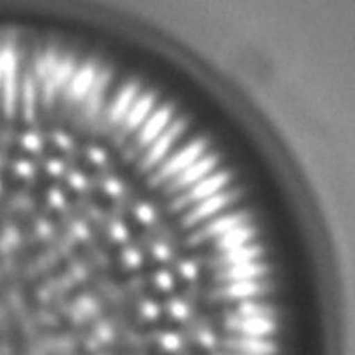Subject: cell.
Listing matches in <instances>:
<instances>
[{
	"instance_id": "obj_1",
	"label": "cell",
	"mask_w": 355,
	"mask_h": 355,
	"mask_svg": "<svg viewBox=\"0 0 355 355\" xmlns=\"http://www.w3.org/2000/svg\"><path fill=\"white\" fill-rule=\"evenodd\" d=\"M0 101L3 114L7 118H11L16 114L20 92L18 59L11 46L0 49Z\"/></svg>"
},
{
	"instance_id": "obj_2",
	"label": "cell",
	"mask_w": 355,
	"mask_h": 355,
	"mask_svg": "<svg viewBox=\"0 0 355 355\" xmlns=\"http://www.w3.org/2000/svg\"><path fill=\"white\" fill-rule=\"evenodd\" d=\"M205 146L207 144L205 140L197 139L186 147L182 148L179 153L172 155L171 158L166 160L161 166L160 169L157 171V173L153 175V180H151L153 184H159L164 181L177 177L183 170H186L188 166H191L200 158V155H202L205 151Z\"/></svg>"
},
{
	"instance_id": "obj_3",
	"label": "cell",
	"mask_w": 355,
	"mask_h": 355,
	"mask_svg": "<svg viewBox=\"0 0 355 355\" xmlns=\"http://www.w3.org/2000/svg\"><path fill=\"white\" fill-rule=\"evenodd\" d=\"M230 180V175L225 171L218 172L216 175L205 178L202 180L196 183L186 193L175 199L172 203L173 210H181L193 203H199L203 200L219 193L223 187L227 186Z\"/></svg>"
},
{
	"instance_id": "obj_4",
	"label": "cell",
	"mask_w": 355,
	"mask_h": 355,
	"mask_svg": "<svg viewBox=\"0 0 355 355\" xmlns=\"http://www.w3.org/2000/svg\"><path fill=\"white\" fill-rule=\"evenodd\" d=\"M250 216L247 212H236V214L220 216L218 219L209 222L208 225H205L202 229L193 233L189 239V244L196 245V244L207 241L209 239L220 238L236 227L247 225Z\"/></svg>"
},
{
	"instance_id": "obj_5",
	"label": "cell",
	"mask_w": 355,
	"mask_h": 355,
	"mask_svg": "<svg viewBox=\"0 0 355 355\" xmlns=\"http://www.w3.org/2000/svg\"><path fill=\"white\" fill-rule=\"evenodd\" d=\"M239 196H240L239 190H230V191L219 192L208 199L203 200L183 218V225L192 227L203 220L208 219L211 216L218 214L220 210L227 208V205L234 202Z\"/></svg>"
},
{
	"instance_id": "obj_6",
	"label": "cell",
	"mask_w": 355,
	"mask_h": 355,
	"mask_svg": "<svg viewBox=\"0 0 355 355\" xmlns=\"http://www.w3.org/2000/svg\"><path fill=\"white\" fill-rule=\"evenodd\" d=\"M184 128H186V122L183 120H177L172 125H168L166 130L150 144L149 150L144 155L142 160V169L148 170L155 164H158L168 153L170 148L173 146L175 140L182 135Z\"/></svg>"
},
{
	"instance_id": "obj_7",
	"label": "cell",
	"mask_w": 355,
	"mask_h": 355,
	"mask_svg": "<svg viewBox=\"0 0 355 355\" xmlns=\"http://www.w3.org/2000/svg\"><path fill=\"white\" fill-rule=\"evenodd\" d=\"M268 283L258 280L239 281L225 283L221 288H216L212 297L216 301H234V300L252 299L260 297L269 291Z\"/></svg>"
},
{
	"instance_id": "obj_8",
	"label": "cell",
	"mask_w": 355,
	"mask_h": 355,
	"mask_svg": "<svg viewBox=\"0 0 355 355\" xmlns=\"http://www.w3.org/2000/svg\"><path fill=\"white\" fill-rule=\"evenodd\" d=\"M218 164V157L214 155H205V158L198 159L194 164L183 170L177 177L172 179L168 187V191L177 192L189 188L205 179Z\"/></svg>"
},
{
	"instance_id": "obj_9",
	"label": "cell",
	"mask_w": 355,
	"mask_h": 355,
	"mask_svg": "<svg viewBox=\"0 0 355 355\" xmlns=\"http://www.w3.org/2000/svg\"><path fill=\"white\" fill-rule=\"evenodd\" d=\"M225 327L229 330L241 333L242 336L263 338L275 331V323L266 318H244L236 314L227 316Z\"/></svg>"
},
{
	"instance_id": "obj_10",
	"label": "cell",
	"mask_w": 355,
	"mask_h": 355,
	"mask_svg": "<svg viewBox=\"0 0 355 355\" xmlns=\"http://www.w3.org/2000/svg\"><path fill=\"white\" fill-rule=\"evenodd\" d=\"M172 109L169 105H164L157 109L148 116L139 131L138 142L140 147H148L166 130L171 119Z\"/></svg>"
},
{
	"instance_id": "obj_11",
	"label": "cell",
	"mask_w": 355,
	"mask_h": 355,
	"mask_svg": "<svg viewBox=\"0 0 355 355\" xmlns=\"http://www.w3.org/2000/svg\"><path fill=\"white\" fill-rule=\"evenodd\" d=\"M269 271V266L261 262H248L229 266L225 269L219 270L214 275L216 282L225 283L239 282V281L257 280L263 277Z\"/></svg>"
},
{
	"instance_id": "obj_12",
	"label": "cell",
	"mask_w": 355,
	"mask_h": 355,
	"mask_svg": "<svg viewBox=\"0 0 355 355\" xmlns=\"http://www.w3.org/2000/svg\"><path fill=\"white\" fill-rule=\"evenodd\" d=\"M222 345L242 355H272L275 352V345L271 341L252 336L225 338Z\"/></svg>"
},
{
	"instance_id": "obj_13",
	"label": "cell",
	"mask_w": 355,
	"mask_h": 355,
	"mask_svg": "<svg viewBox=\"0 0 355 355\" xmlns=\"http://www.w3.org/2000/svg\"><path fill=\"white\" fill-rule=\"evenodd\" d=\"M262 253H263V249L260 245H255V244L244 245V247L222 252L212 260L211 266L214 269L221 270L229 268V266L253 262L260 258Z\"/></svg>"
},
{
	"instance_id": "obj_14",
	"label": "cell",
	"mask_w": 355,
	"mask_h": 355,
	"mask_svg": "<svg viewBox=\"0 0 355 355\" xmlns=\"http://www.w3.org/2000/svg\"><path fill=\"white\" fill-rule=\"evenodd\" d=\"M97 78V71L94 64H87L76 70L69 85L67 87V94L72 101H83L86 99L90 89L94 86Z\"/></svg>"
},
{
	"instance_id": "obj_15",
	"label": "cell",
	"mask_w": 355,
	"mask_h": 355,
	"mask_svg": "<svg viewBox=\"0 0 355 355\" xmlns=\"http://www.w3.org/2000/svg\"><path fill=\"white\" fill-rule=\"evenodd\" d=\"M137 94H138V85L136 83H127L120 90L109 110V118L111 122L114 123L123 122L125 116L137 100Z\"/></svg>"
},
{
	"instance_id": "obj_16",
	"label": "cell",
	"mask_w": 355,
	"mask_h": 355,
	"mask_svg": "<svg viewBox=\"0 0 355 355\" xmlns=\"http://www.w3.org/2000/svg\"><path fill=\"white\" fill-rule=\"evenodd\" d=\"M155 96L153 94H144L141 97L137 98L130 110L123 120L125 130H136L144 125V122L151 114L155 105Z\"/></svg>"
},
{
	"instance_id": "obj_17",
	"label": "cell",
	"mask_w": 355,
	"mask_h": 355,
	"mask_svg": "<svg viewBox=\"0 0 355 355\" xmlns=\"http://www.w3.org/2000/svg\"><path fill=\"white\" fill-rule=\"evenodd\" d=\"M254 236V227L247 225H241L225 233V236H220L216 241V248L221 252H225L236 248L244 247Z\"/></svg>"
},
{
	"instance_id": "obj_18",
	"label": "cell",
	"mask_w": 355,
	"mask_h": 355,
	"mask_svg": "<svg viewBox=\"0 0 355 355\" xmlns=\"http://www.w3.org/2000/svg\"><path fill=\"white\" fill-rule=\"evenodd\" d=\"M19 94L21 96L22 114L26 121H31L36 112V83L31 73H26L20 83Z\"/></svg>"
},
{
	"instance_id": "obj_19",
	"label": "cell",
	"mask_w": 355,
	"mask_h": 355,
	"mask_svg": "<svg viewBox=\"0 0 355 355\" xmlns=\"http://www.w3.org/2000/svg\"><path fill=\"white\" fill-rule=\"evenodd\" d=\"M108 83V73L103 72L97 75L94 80V86L90 89L86 99V110L88 116L96 114L99 109L100 103L103 101V94H105V86Z\"/></svg>"
},
{
	"instance_id": "obj_20",
	"label": "cell",
	"mask_w": 355,
	"mask_h": 355,
	"mask_svg": "<svg viewBox=\"0 0 355 355\" xmlns=\"http://www.w3.org/2000/svg\"><path fill=\"white\" fill-rule=\"evenodd\" d=\"M236 315L244 316V318H266L271 319L275 314V310L270 305L264 303L254 302L245 300L239 304L236 310Z\"/></svg>"
},
{
	"instance_id": "obj_21",
	"label": "cell",
	"mask_w": 355,
	"mask_h": 355,
	"mask_svg": "<svg viewBox=\"0 0 355 355\" xmlns=\"http://www.w3.org/2000/svg\"><path fill=\"white\" fill-rule=\"evenodd\" d=\"M136 216L139 221L146 225H149L155 220V209L148 203H141L136 208Z\"/></svg>"
},
{
	"instance_id": "obj_22",
	"label": "cell",
	"mask_w": 355,
	"mask_h": 355,
	"mask_svg": "<svg viewBox=\"0 0 355 355\" xmlns=\"http://www.w3.org/2000/svg\"><path fill=\"white\" fill-rule=\"evenodd\" d=\"M180 338L175 333H166L161 336V347L169 352L177 351L180 347Z\"/></svg>"
},
{
	"instance_id": "obj_23",
	"label": "cell",
	"mask_w": 355,
	"mask_h": 355,
	"mask_svg": "<svg viewBox=\"0 0 355 355\" xmlns=\"http://www.w3.org/2000/svg\"><path fill=\"white\" fill-rule=\"evenodd\" d=\"M169 311L170 314L177 320H184L188 316V306L177 300L170 303Z\"/></svg>"
},
{
	"instance_id": "obj_24",
	"label": "cell",
	"mask_w": 355,
	"mask_h": 355,
	"mask_svg": "<svg viewBox=\"0 0 355 355\" xmlns=\"http://www.w3.org/2000/svg\"><path fill=\"white\" fill-rule=\"evenodd\" d=\"M155 284L164 291H169L173 286V279L166 271H159L155 277Z\"/></svg>"
},
{
	"instance_id": "obj_25",
	"label": "cell",
	"mask_w": 355,
	"mask_h": 355,
	"mask_svg": "<svg viewBox=\"0 0 355 355\" xmlns=\"http://www.w3.org/2000/svg\"><path fill=\"white\" fill-rule=\"evenodd\" d=\"M122 257H123L125 263L130 268H137L141 263V254L137 250L127 249Z\"/></svg>"
},
{
	"instance_id": "obj_26",
	"label": "cell",
	"mask_w": 355,
	"mask_h": 355,
	"mask_svg": "<svg viewBox=\"0 0 355 355\" xmlns=\"http://www.w3.org/2000/svg\"><path fill=\"white\" fill-rule=\"evenodd\" d=\"M22 144L26 149L31 151H36L42 146V140L37 136L36 133L28 132L24 138H22Z\"/></svg>"
},
{
	"instance_id": "obj_27",
	"label": "cell",
	"mask_w": 355,
	"mask_h": 355,
	"mask_svg": "<svg viewBox=\"0 0 355 355\" xmlns=\"http://www.w3.org/2000/svg\"><path fill=\"white\" fill-rule=\"evenodd\" d=\"M180 273L183 275V277L192 280L194 277H197L198 268L193 262L191 261H184L180 264Z\"/></svg>"
},
{
	"instance_id": "obj_28",
	"label": "cell",
	"mask_w": 355,
	"mask_h": 355,
	"mask_svg": "<svg viewBox=\"0 0 355 355\" xmlns=\"http://www.w3.org/2000/svg\"><path fill=\"white\" fill-rule=\"evenodd\" d=\"M142 315L148 320H155L158 318L159 308L158 305L151 301H147L142 304L141 308Z\"/></svg>"
},
{
	"instance_id": "obj_29",
	"label": "cell",
	"mask_w": 355,
	"mask_h": 355,
	"mask_svg": "<svg viewBox=\"0 0 355 355\" xmlns=\"http://www.w3.org/2000/svg\"><path fill=\"white\" fill-rule=\"evenodd\" d=\"M110 232L112 238H114V240H116V241L122 242L127 240V229H125V225L120 223V222H116V223H114V225L111 227Z\"/></svg>"
},
{
	"instance_id": "obj_30",
	"label": "cell",
	"mask_w": 355,
	"mask_h": 355,
	"mask_svg": "<svg viewBox=\"0 0 355 355\" xmlns=\"http://www.w3.org/2000/svg\"><path fill=\"white\" fill-rule=\"evenodd\" d=\"M89 158L90 160L96 164H103L105 162L107 159V155L101 148L99 147H92L88 151Z\"/></svg>"
},
{
	"instance_id": "obj_31",
	"label": "cell",
	"mask_w": 355,
	"mask_h": 355,
	"mask_svg": "<svg viewBox=\"0 0 355 355\" xmlns=\"http://www.w3.org/2000/svg\"><path fill=\"white\" fill-rule=\"evenodd\" d=\"M105 191L108 192L110 196H112V197H116V196H119L122 192V184L119 180L110 179V180L105 182Z\"/></svg>"
},
{
	"instance_id": "obj_32",
	"label": "cell",
	"mask_w": 355,
	"mask_h": 355,
	"mask_svg": "<svg viewBox=\"0 0 355 355\" xmlns=\"http://www.w3.org/2000/svg\"><path fill=\"white\" fill-rule=\"evenodd\" d=\"M153 254L159 260H166L170 257L169 248L164 245V244H157L153 248Z\"/></svg>"
},
{
	"instance_id": "obj_33",
	"label": "cell",
	"mask_w": 355,
	"mask_h": 355,
	"mask_svg": "<svg viewBox=\"0 0 355 355\" xmlns=\"http://www.w3.org/2000/svg\"><path fill=\"white\" fill-rule=\"evenodd\" d=\"M55 140L57 144L62 148H69L71 146V140L70 137L66 133L59 132L55 135Z\"/></svg>"
},
{
	"instance_id": "obj_34",
	"label": "cell",
	"mask_w": 355,
	"mask_h": 355,
	"mask_svg": "<svg viewBox=\"0 0 355 355\" xmlns=\"http://www.w3.org/2000/svg\"><path fill=\"white\" fill-rule=\"evenodd\" d=\"M200 341L201 343L207 347H211L212 345H214V336H212V333L209 332V331H205V332L201 333V336H200Z\"/></svg>"
},
{
	"instance_id": "obj_35",
	"label": "cell",
	"mask_w": 355,
	"mask_h": 355,
	"mask_svg": "<svg viewBox=\"0 0 355 355\" xmlns=\"http://www.w3.org/2000/svg\"><path fill=\"white\" fill-rule=\"evenodd\" d=\"M71 184L75 187V188L81 189L86 184V180H85L83 175H73L71 177Z\"/></svg>"
},
{
	"instance_id": "obj_36",
	"label": "cell",
	"mask_w": 355,
	"mask_h": 355,
	"mask_svg": "<svg viewBox=\"0 0 355 355\" xmlns=\"http://www.w3.org/2000/svg\"><path fill=\"white\" fill-rule=\"evenodd\" d=\"M216 355H229V354H216ZM242 355V354H241Z\"/></svg>"
},
{
	"instance_id": "obj_37",
	"label": "cell",
	"mask_w": 355,
	"mask_h": 355,
	"mask_svg": "<svg viewBox=\"0 0 355 355\" xmlns=\"http://www.w3.org/2000/svg\"><path fill=\"white\" fill-rule=\"evenodd\" d=\"M0 76H1V69H0Z\"/></svg>"
}]
</instances>
